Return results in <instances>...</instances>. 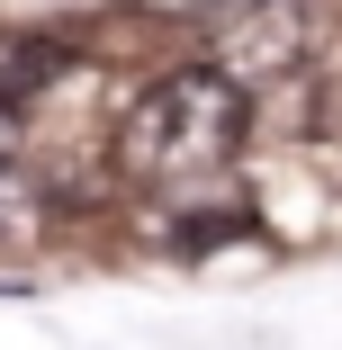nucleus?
Returning <instances> with one entry per match:
<instances>
[{"instance_id": "3", "label": "nucleus", "mask_w": 342, "mask_h": 350, "mask_svg": "<svg viewBox=\"0 0 342 350\" xmlns=\"http://www.w3.org/2000/svg\"><path fill=\"white\" fill-rule=\"evenodd\" d=\"M0 216H36V198H27V180H19V162H0Z\"/></svg>"}, {"instance_id": "1", "label": "nucleus", "mask_w": 342, "mask_h": 350, "mask_svg": "<svg viewBox=\"0 0 342 350\" xmlns=\"http://www.w3.org/2000/svg\"><path fill=\"white\" fill-rule=\"evenodd\" d=\"M243 126H252V90L225 81L217 63H180V72L145 81V99L126 108V126H117V171L145 180V189H162V180H208L217 162H234Z\"/></svg>"}, {"instance_id": "2", "label": "nucleus", "mask_w": 342, "mask_h": 350, "mask_svg": "<svg viewBox=\"0 0 342 350\" xmlns=\"http://www.w3.org/2000/svg\"><path fill=\"white\" fill-rule=\"evenodd\" d=\"M198 36L217 45V72L243 81V72H289L306 54V10L297 0H208L198 10Z\"/></svg>"}]
</instances>
